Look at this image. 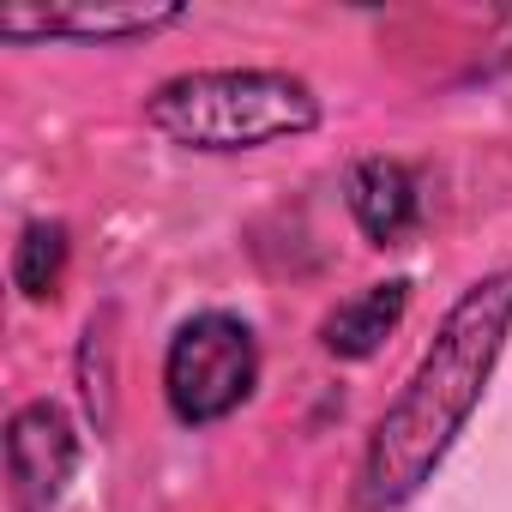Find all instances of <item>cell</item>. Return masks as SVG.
Instances as JSON below:
<instances>
[{"instance_id":"cell-8","label":"cell","mask_w":512,"mask_h":512,"mask_svg":"<svg viewBox=\"0 0 512 512\" xmlns=\"http://www.w3.org/2000/svg\"><path fill=\"white\" fill-rule=\"evenodd\" d=\"M67 247H73V241H67V223L37 217V223L19 229V241H13V290H19L25 302H49V296L61 290Z\"/></svg>"},{"instance_id":"cell-3","label":"cell","mask_w":512,"mask_h":512,"mask_svg":"<svg viewBox=\"0 0 512 512\" xmlns=\"http://www.w3.org/2000/svg\"><path fill=\"white\" fill-rule=\"evenodd\" d=\"M253 386H260V344H253V326L241 314L205 308L175 326V338L163 350V398H169L175 422L211 428V422L235 416L253 398Z\"/></svg>"},{"instance_id":"cell-2","label":"cell","mask_w":512,"mask_h":512,"mask_svg":"<svg viewBox=\"0 0 512 512\" xmlns=\"http://www.w3.org/2000/svg\"><path fill=\"white\" fill-rule=\"evenodd\" d=\"M145 121L181 151H260L320 127V97L284 67H199L145 97Z\"/></svg>"},{"instance_id":"cell-1","label":"cell","mask_w":512,"mask_h":512,"mask_svg":"<svg viewBox=\"0 0 512 512\" xmlns=\"http://www.w3.org/2000/svg\"><path fill=\"white\" fill-rule=\"evenodd\" d=\"M506 338H512V272H488L446 308L416 374L380 410L362 470H356L362 512H392L422 494V482L446 464V452L470 428V416L506 356Z\"/></svg>"},{"instance_id":"cell-6","label":"cell","mask_w":512,"mask_h":512,"mask_svg":"<svg viewBox=\"0 0 512 512\" xmlns=\"http://www.w3.org/2000/svg\"><path fill=\"white\" fill-rule=\"evenodd\" d=\"M350 217L374 247H398L422 223V187L398 157H362L350 169Z\"/></svg>"},{"instance_id":"cell-5","label":"cell","mask_w":512,"mask_h":512,"mask_svg":"<svg viewBox=\"0 0 512 512\" xmlns=\"http://www.w3.org/2000/svg\"><path fill=\"white\" fill-rule=\"evenodd\" d=\"M79 470V428L61 404L31 398L7 422V482H13V512H55L67 482Z\"/></svg>"},{"instance_id":"cell-7","label":"cell","mask_w":512,"mask_h":512,"mask_svg":"<svg viewBox=\"0 0 512 512\" xmlns=\"http://www.w3.org/2000/svg\"><path fill=\"white\" fill-rule=\"evenodd\" d=\"M404 314H410V278L368 284V290H356L350 302H338V308L326 314L320 344H326V356H338V362H368V356L404 326Z\"/></svg>"},{"instance_id":"cell-4","label":"cell","mask_w":512,"mask_h":512,"mask_svg":"<svg viewBox=\"0 0 512 512\" xmlns=\"http://www.w3.org/2000/svg\"><path fill=\"white\" fill-rule=\"evenodd\" d=\"M187 7H169V0H67V7H31V0H13L0 7V37L7 43H139L157 37L169 25H181Z\"/></svg>"}]
</instances>
